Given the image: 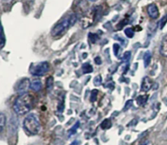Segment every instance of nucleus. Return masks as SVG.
<instances>
[{
    "label": "nucleus",
    "mask_w": 167,
    "mask_h": 145,
    "mask_svg": "<svg viewBox=\"0 0 167 145\" xmlns=\"http://www.w3.org/2000/svg\"><path fill=\"white\" fill-rule=\"evenodd\" d=\"M33 104V97L28 92L20 95L14 103L13 109L18 115H25L30 112Z\"/></svg>",
    "instance_id": "f257e3e1"
},
{
    "label": "nucleus",
    "mask_w": 167,
    "mask_h": 145,
    "mask_svg": "<svg viewBox=\"0 0 167 145\" xmlns=\"http://www.w3.org/2000/svg\"><path fill=\"white\" fill-rule=\"evenodd\" d=\"M77 20V15L75 14H71L69 15L68 17L64 18L62 20H60L58 24L53 27L52 30L51 34L53 37H58V36L62 35L64 33H65L69 27H71L76 23Z\"/></svg>",
    "instance_id": "f03ea898"
},
{
    "label": "nucleus",
    "mask_w": 167,
    "mask_h": 145,
    "mask_svg": "<svg viewBox=\"0 0 167 145\" xmlns=\"http://www.w3.org/2000/svg\"><path fill=\"white\" fill-rule=\"evenodd\" d=\"M23 126L25 131L32 135L39 134L41 130V125L39 118L34 113H30L26 116L23 122Z\"/></svg>",
    "instance_id": "7ed1b4c3"
},
{
    "label": "nucleus",
    "mask_w": 167,
    "mask_h": 145,
    "mask_svg": "<svg viewBox=\"0 0 167 145\" xmlns=\"http://www.w3.org/2000/svg\"><path fill=\"white\" fill-rule=\"evenodd\" d=\"M99 7L96 8H92L91 10L86 11L83 14L82 19H81V25H82V29H87L90 26L93 25L94 22L96 20V16L98 15Z\"/></svg>",
    "instance_id": "20e7f679"
},
{
    "label": "nucleus",
    "mask_w": 167,
    "mask_h": 145,
    "mask_svg": "<svg viewBox=\"0 0 167 145\" xmlns=\"http://www.w3.org/2000/svg\"><path fill=\"white\" fill-rule=\"evenodd\" d=\"M50 65L48 62L47 61H43L39 63H33L31 65L30 68V74L33 76L40 77L43 76L44 74H46L47 72L49 71Z\"/></svg>",
    "instance_id": "39448f33"
},
{
    "label": "nucleus",
    "mask_w": 167,
    "mask_h": 145,
    "mask_svg": "<svg viewBox=\"0 0 167 145\" xmlns=\"http://www.w3.org/2000/svg\"><path fill=\"white\" fill-rule=\"evenodd\" d=\"M30 87V82L28 78H24V79L20 80L17 86V91L19 94L26 93V91Z\"/></svg>",
    "instance_id": "423d86ee"
},
{
    "label": "nucleus",
    "mask_w": 167,
    "mask_h": 145,
    "mask_svg": "<svg viewBox=\"0 0 167 145\" xmlns=\"http://www.w3.org/2000/svg\"><path fill=\"white\" fill-rule=\"evenodd\" d=\"M147 11L149 17L152 19H156L159 17V10L155 3H151L150 5H148Z\"/></svg>",
    "instance_id": "0eeeda50"
},
{
    "label": "nucleus",
    "mask_w": 167,
    "mask_h": 145,
    "mask_svg": "<svg viewBox=\"0 0 167 145\" xmlns=\"http://www.w3.org/2000/svg\"><path fill=\"white\" fill-rule=\"evenodd\" d=\"M152 87H153V82H152V80L148 77H143V79L142 81V83H141V90H142V91H144V92H147V91H148V90H150Z\"/></svg>",
    "instance_id": "6e6552de"
},
{
    "label": "nucleus",
    "mask_w": 167,
    "mask_h": 145,
    "mask_svg": "<svg viewBox=\"0 0 167 145\" xmlns=\"http://www.w3.org/2000/svg\"><path fill=\"white\" fill-rule=\"evenodd\" d=\"M160 54L164 57H167V34L164 36V38H163L162 43H161Z\"/></svg>",
    "instance_id": "1a4fd4ad"
},
{
    "label": "nucleus",
    "mask_w": 167,
    "mask_h": 145,
    "mask_svg": "<svg viewBox=\"0 0 167 145\" xmlns=\"http://www.w3.org/2000/svg\"><path fill=\"white\" fill-rule=\"evenodd\" d=\"M43 87L42 82L39 79H34L30 82V89L34 91H39Z\"/></svg>",
    "instance_id": "9d476101"
},
{
    "label": "nucleus",
    "mask_w": 167,
    "mask_h": 145,
    "mask_svg": "<svg viewBox=\"0 0 167 145\" xmlns=\"http://www.w3.org/2000/svg\"><path fill=\"white\" fill-rule=\"evenodd\" d=\"M151 57H152V55H151V52L149 51H148V52H146L144 53L143 59V64H144V67L145 68H147L149 65L151 61Z\"/></svg>",
    "instance_id": "9b49d317"
},
{
    "label": "nucleus",
    "mask_w": 167,
    "mask_h": 145,
    "mask_svg": "<svg viewBox=\"0 0 167 145\" xmlns=\"http://www.w3.org/2000/svg\"><path fill=\"white\" fill-rule=\"evenodd\" d=\"M148 95H143V96H138L137 99H136V101H137V104L140 105V106H142L143 104H145L147 100H148Z\"/></svg>",
    "instance_id": "f8f14e48"
},
{
    "label": "nucleus",
    "mask_w": 167,
    "mask_h": 145,
    "mask_svg": "<svg viewBox=\"0 0 167 145\" xmlns=\"http://www.w3.org/2000/svg\"><path fill=\"white\" fill-rule=\"evenodd\" d=\"M6 125V116L0 112V133L3 131Z\"/></svg>",
    "instance_id": "ddd939ff"
},
{
    "label": "nucleus",
    "mask_w": 167,
    "mask_h": 145,
    "mask_svg": "<svg viewBox=\"0 0 167 145\" xmlns=\"http://www.w3.org/2000/svg\"><path fill=\"white\" fill-rule=\"evenodd\" d=\"M5 43V36L3 33V25L0 22V47H2Z\"/></svg>",
    "instance_id": "4468645a"
},
{
    "label": "nucleus",
    "mask_w": 167,
    "mask_h": 145,
    "mask_svg": "<svg viewBox=\"0 0 167 145\" xmlns=\"http://www.w3.org/2000/svg\"><path fill=\"white\" fill-rule=\"evenodd\" d=\"M82 71L84 74H89V73H91L93 71V68L90 65V64L85 63L82 65Z\"/></svg>",
    "instance_id": "2eb2a0df"
},
{
    "label": "nucleus",
    "mask_w": 167,
    "mask_h": 145,
    "mask_svg": "<svg viewBox=\"0 0 167 145\" xmlns=\"http://www.w3.org/2000/svg\"><path fill=\"white\" fill-rule=\"evenodd\" d=\"M80 126V122L79 121H77L76 123L74 124V126L72 127L70 130L69 131V136H71V135H74V134H76V132H77V130L78 129Z\"/></svg>",
    "instance_id": "dca6fc26"
},
{
    "label": "nucleus",
    "mask_w": 167,
    "mask_h": 145,
    "mask_svg": "<svg viewBox=\"0 0 167 145\" xmlns=\"http://www.w3.org/2000/svg\"><path fill=\"white\" fill-rule=\"evenodd\" d=\"M111 126H112V122H111V121L109 119H105L101 123V128L104 129V130L109 129Z\"/></svg>",
    "instance_id": "f3484780"
},
{
    "label": "nucleus",
    "mask_w": 167,
    "mask_h": 145,
    "mask_svg": "<svg viewBox=\"0 0 167 145\" xmlns=\"http://www.w3.org/2000/svg\"><path fill=\"white\" fill-rule=\"evenodd\" d=\"M53 82H54L53 77H51V76L47 77V82H46V86H47V89L48 91H50L52 89V87H53Z\"/></svg>",
    "instance_id": "a211bd4d"
},
{
    "label": "nucleus",
    "mask_w": 167,
    "mask_h": 145,
    "mask_svg": "<svg viewBox=\"0 0 167 145\" xmlns=\"http://www.w3.org/2000/svg\"><path fill=\"white\" fill-rule=\"evenodd\" d=\"M124 32H125V34L126 35V37H127V38H130V39L133 38L134 35V32L132 28H127V29L125 30Z\"/></svg>",
    "instance_id": "6ab92c4d"
},
{
    "label": "nucleus",
    "mask_w": 167,
    "mask_h": 145,
    "mask_svg": "<svg viewBox=\"0 0 167 145\" xmlns=\"http://www.w3.org/2000/svg\"><path fill=\"white\" fill-rule=\"evenodd\" d=\"M131 58V52H126L124 53L123 56H122V61L125 62V63H127V62L130 61Z\"/></svg>",
    "instance_id": "aec40b11"
},
{
    "label": "nucleus",
    "mask_w": 167,
    "mask_h": 145,
    "mask_svg": "<svg viewBox=\"0 0 167 145\" xmlns=\"http://www.w3.org/2000/svg\"><path fill=\"white\" fill-rule=\"evenodd\" d=\"M166 22H167V14L166 15H165L164 17L162 18V20H160V22H159V25H160V29H161V30H162V29L164 28V26L165 25V24H166Z\"/></svg>",
    "instance_id": "412c9836"
},
{
    "label": "nucleus",
    "mask_w": 167,
    "mask_h": 145,
    "mask_svg": "<svg viewBox=\"0 0 167 145\" xmlns=\"http://www.w3.org/2000/svg\"><path fill=\"white\" fill-rule=\"evenodd\" d=\"M97 94H98V90H93L91 91V94H90V100H91V102L96 101V98H97Z\"/></svg>",
    "instance_id": "4be33fe9"
},
{
    "label": "nucleus",
    "mask_w": 167,
    "mask_h": 145,
    "mask_svg": "<svg viewBox=\"0 0 167 145\" xmlns=\"http://www.w3.org/2000/svg\"><path fill=\"white\" fill-rule=\"evenodd\" d=\"M102 83V78L101 76L100 75H98L97 77H95V79H94V85L95 86H99Z\"/></svg>",
    "instance_id": "5701e85b"
},
{
    "label": "nucleus",
    "mask_w": 167,
    "mask_h": 145,
    "mask_svg": "<svg viewBox=\"0 0 167 145\" xmlns=\"http://www.w3.org/2000/svg\"><path fill=\"white\" fill-rule=\"evenodd\" d=\"M89 38H90V41L92 42V43H96V40L98 39V36H97V34H93V33H90L89 34Z\"/></svg>",
    "instance_id": "b1692460"
},
{
    "label": "nucleus",
    "mask_w": 167,
    "mask_h": 145,
    "mask_svg": "<svg viewBox=\"0 0 167 145\" xmlns=\"http://www.w3.org/2000/svg\"><path fill=\"white\" fill-rule=\"evenodd\" d=\"M132 104H133V100H132V99L128 100V101L126 103V105H125V109H124V110L126 111V110H127L128 109H130V108L132 106Z\"/></svg>",
    "instance_id": "393cba45"
},
{
    "label": "nucleus",
    "mask_w": 167,
    "mask_h": 145,
    "mask_svg": "<svg viewBox=\"0 0 167 145\" xmlns=\"http://www.w3.org/2000/svg\"><path fill=\"white\" fill-rule=\"evenodd\" d=\"M113 51H114V53H115L116 55H118V52H119V50H120V46L118 45V44L115 43L113 45Z\"/></svg>",
    "instance_id": "a878e982"
},
{
    "label": "nucleus",
    "mask_w": 167,
    "mask_h": 145,
    "mask_svg": "<svg viewBox=\"0 0 167 145\" xmlns=\"http://www.w3.org/2000/svg\"><path fill=\"white\" fill-rule=\"evenodd\" d=\"M95 61H96V63L97 64V65H101V64H102L101 59H100V57H99V56H97V57L95 59Z\"/></svg>",
    "instance_id": "bb28decb"
},
{
    "label": "nucleus",
    "mask_w": 167,
    "mask_h": 145,
    "mask_svg": "<svg viewBox=\"0 0 167 145\" xmlns=\"http://www.w3.org/2000/svg\"><path fill=\"white\" fill-rule=\"evenodd\" d=\"M79 144H80V142L79 141H77V140H76V141H74V142L71 143V145H79Z\"/></svg>",
    "instance_id": "cd10ccee"
},
{
    "label": "nucleus",
    "mask_w": 167,
    "mask_h": 145,
    "mask_svg": "<svg viewBox=\"0 0 167 145\" xmlns=\"http://www.w3.org/2000/svg\"><path fill=\"white\" fill-rule=\"evenodd\" d=\"M90 1H92V2H95V1H96V0H90Z\"/></svg>",
    "instance_id": "c85d7f7f"
}]
</instances>
